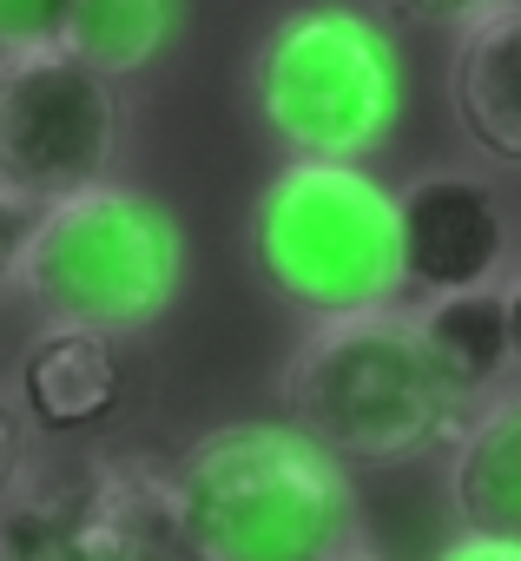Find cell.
Wrapping results in <instances>:
<instances>
[{"label":"cell","instance_id":"cell-1","mask_svg":"<svg viewBox=\"0 0 521 561\" xmlns=\"http://www.w3.org/2000/svg\"><path fill=\"white\" fill-rule=\"evenodd\" d=\"M172 502L192 561H331L350 541L357 495L298 423H224L172 462Z\"/></svg>","mask_w":521,"mask_h":561},{"label":"cell","instance_id":"cell-2","mask_svg":"<svg viewBox=\"0 0 521 561\" xmlns=\"http://www.w3.org/2000/svg\"><path fill=\"white\" fill-rule=\"evenodd\" d=\"M251 264L311 324L396 311L403 205L383 179L337 159H291L251 205Z\"/></svg>","mask_w":521,"mask_h":561},{"label":"cell","instance_id":"cell-3","mask_svg":"<svg viewBox=\"0 0 521 561\" xmlns=\"http://www.w3.org/2000/svg\"><path fill=\"white\" fill-rule=\"evenodd\" d=\"M278 397L291 423L350 469H396L462 430V397L436 377L403 311L317 324L291 351Z\"/></svg>","mask_w":521,"mask_h":561},{"label":"cell","instance_id":"cell-4","mask_svg":"<svg viewBox=\"0 0 521 561\" xmlns=\"http://www.w3.org/2000/svg\"><path fill=\"white\" fill-rule=\"evenodd\" d=\"M185 285L178 218L132 185H86L40 205V225L21 257V291L54 331L132 337L152 331Z\"/></svg>","mask_w":521,"mask_h":561},{"label":"cell","instance_id":"cell-5","mask_svg":"<svg viewBox=\"0 0 521 561\" xmlns=\"http://www.w3.org/2000/svg\"><path fill=\"white\" fill-rule=\"evenodd\" d=\"M403 54L396 34L344 0L291 8L251 54L257 119L291 159L363 165L396 139L403 119Z\"/></svg>","mask_w":521,"mask_h":561},{"label":"cell","instance_id":"cell-6","mask_svg":"<svg viewBox=\"0 0 521 561\" xmlns=\"http://www.w3.org/2000/svg\"><path fill=\"white\" fill-rule=\"evenodd\" d=\"M126 139L119 80L86 67L67 41L0 54V179L54 205L113 179Z\"/></svg>","mask_w":521,"mask_h":561},{"label":"cell","instance_id":"cell-7","mask_svg":"<svg viewBox=\"0 0 521 561\" xmlns=\"http://www.w3.org/2000/svg\"><path fill=\"white\" fill-rule=\"evenodd\" d=\"M396 205H403V285L416 298L501 285L514 225L488 179L422 172V179H409V192Z\"/></svg>","mask_w":521,"mask_h":561},{"label":"cell","instance_id":"cell-8","mask_svg":"<svg viewBox=\"0 0 521 561\" xmlns=\"http://www.w3.org/2000/svg\"><path fill=\"white\" fill-rule=\"evenodd\" d=\"M67 561H192L172 502V469L139 456L93 462V476L80 482Z\"/></svg>","mask_w":521,"mask_h":561},{"label":"cell","instance_id":"cell-9","mask_svg":"<svg viewBox=\"0 0 521 561\" xmlns=\"http://www.w3.org/2000/svg\"><path fill=\"white\" fill-rule=\"evenodd\" d=\"M14 403L40 436H93L126 403V357L119 337L100 331H40L14 370Z\"/></svg>","mask_w":521,"mask_h":561},{"label":"cell","instance_id":"cell-10","mask_svg":"<svg viewBox=\"0 0 521 561\" xmlns=\"http://www.w3.org/2000/svg\"><path fill=\"white\" fill-rule=\"evenodd\" d=\"M449 100L462 133L488 159L521 165V0L462 27V47L449 60Z\"/></svg>","mask_w":521,"mask_h":561},{"label":"cell","instance_id":"cell-11","mask_svg":"<svg viewBox=\"0 0 521 561\" xmlns=\"http://www.w3.org/2000/svg\"><path fill=\"white\" fill-rule=\"evenodd\" d=\"M449 502L468 535L521 541V390L495 397L475 423L455 430Z\"/></svg>","mask_w":521,"mask_h":561},{"label":"cell","instance_id":"cell-12","mask_svg":"<svg viewBox=\"0 0 521 561\" xmlns=\"http://www.w3.org/2000/svg\"><path fill=\"white\" fill-rule=\"evenodd\" d=\"M416 337H422L436 377H442L455 397L495 390V383L514 370V357H508V285L422 298V311H416Z\"/></svg>","mask_w":521,"mask_h":561},{"label":"cell","instance_id":"cell-13","mask_svg":"<svg viewBox=\"0 0 521 561\" xmlns=\"http://www.w3.org/2000/svg\"><path fill=\"white\" fill-rule=\"evenodd\" d=\"M178 21H185V0H73L67 47L106 80H126L172 47Z\"/></svg>","mask_w":521,"mask_h":561},{"label":"cell","instance_id":"cell-14","mask_svg":"<svg viewBox=\"0 0 521 561\" xmlns=\"http://www.w3.org/2000/svg\"><path fill=\"white\" fill-rule=\"evenodd\" d=\"M67 14L73 0H0V54L67 41Z\"/></svg>","mask_w":521,"mask_h":561},{"label":"cell","instance_id":"cell-15","mask_svg":"<svg viewBox=\"0 0 521 561\" xmlns=\"http://www.w3.org/2000/svg\"><path fill=\"white\" fill-rule=\"evenodd\" d=\"M34 225H40V198H27L21 185L0 179V305L21 291V257H27Z\"/></svg>","mask_w":521,"mask_h":561},{"label":"cell","instance_id":"cell-16","mask_svg":"<svg viewBox=\"0 0 521 561\" xmlns=\"http://www.w3.org/2000/svg\"><path fill=\"white\" fill-rule=\"evenodd\" d=\"M21 482H27V416H21V403L8 390H0V502H8Z\"/></svg>","mask_w":521,"mask_h":561},{"label":"cell","instance_id":"cell-17","mask_svg":"<svg viewBox=\"0 0 521 561\" xmlns=\"http://www.w3.org/2000/svg\"><path fill=\"white\" fill-rule=\"evenodd\" d=\"M383 8H396L409 21H429V27H475L482 14L508 8V0H383Z\"/></svg>","mask_w":521,"mask_h":561},{"label":"cell","instance_id":"cell-18","mask_svg":"<svg viewBox=\"0 0 521 561\" xmlns=\"http://www.w3.org/2000/svg\"><path fill=\"white\" fill-rule=\"evenodd\" d=\"M436 561H521V541H501V535H455Z\"/></svg>","mask_w":521,"mask_h":561},{"label":"cell","instance_id":"cell-19","mask_svg":"<svg viewBox=\"0 0 521 561\" xmlns=\"http://www.w3.org/2000/svg\"><path fill=\"white\" fill-rule=\"evenodd\" d=\"M508 357H514V377H521V277L508 285Z\"/></svg>","mask_w":521,"mask_h":561},{"label":"cell","instance_id":"cell-20","mask_svg":"<svg viewBox=\"0 0 521 561\" xmlns=\"http://www.w3.org/2000/svg\"><path fill=\"white\" fill-rule=\"evenodd\" d=\"M0 561H21V541H14V522H8V502H0Z\"/></svg>","mask_w":521,"mask_h":561},{"label":"cell","instance_id":"cell-21","mask_svg":"<svg viewBox=\"0 0 521 561\" xmlns=\"http://www.w3.org/2000/svg\"><path fill=\"white\" fill-rule=\"evenodd\" d=\"M331 561H370V554H331Z\"/></svg>","mask_w":521,"mask_h":561}]
</instances>
